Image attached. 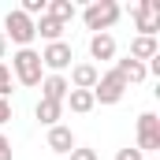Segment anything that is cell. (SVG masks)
Segmentation results:
<instances>
[{
    "label": "cell",
    "mask_w": 160,
    "mask_h": 160,
    "mask_svg": "<svg viewBox=\"0 0 160 160\" xmlns=\"http://www.w3.org/2000/svg\"><path fill=\"white\" fill-rule=\"evenodd\" d=\"M89 56L93 60H112L116 56V38L112 34H93L89 38Z\"/></svg>",
    "instance_id": "11"
},
{
    "label": "cell",
    "mask_w": 160,
    "mask_h": 160,
    "mask_svg": "<svg viewBox=\"0 0 160 160\" xmlns=\"http://www.w3.org/2000/svg\"><path fill=\"white\" fill-rule=\"evenodd\" d=\"M34 34H41V38H45L48 45H52V41H60L63 26H60L56 19H48V15H41V22H34Z\"/></svg>",
    "instance_id": "17"
},
{
    "label": "cell",
    "mask_w": 160,
    "mask_h": 160,
    "mask_svg": "<svg viewBox=\"0 0 160 160\" xmlns=\"http://www.w3.org/2000/svg\"><path fill=\"white\" fill-rule=\"evenodd\" d=\"M160 48H157V38H134L130 41V60H138V63H145V60H153Z\"/></svg>",
    "instance_id": "13"
},
{
    "label": "cell",
    "mask_w": 160,
    "mask_h": 160,
    "mask_svg": "<svg viewBox=\"0 0 160 160\" xmlns=\"http://www.w3.org/2000/svg\"><path fill=\"white\" fill-rule=\"evenodd\" d=\"M71 160H97V149H86V145H75L71 153H67Z\"/></svg>",
    "instance_id": "19"
},
{
    "label": "cell",
    "mask_w": 160,
    "mask_h": 160,
    "mask_svg": "<svg viewBox=\"0 0 160 160\" xmlns=\"http://www.w3.org/2000/svg\"><path fill=\"white\" fill-rule=\"evenodd\" d=\"M97 78H101V75H97V67H93V63H75V67H71V82H67V86H71V89H93Z\"/></svg>",
    "instance_id": "10"
},
{
    "label": "cell",
    "mask_w": 160,
    "mask_h": 160,
    "mask_svg": "<svg viewBox=\"0 0 160 160\" xmlns=\"http://www.w3.org/2000/svg\"><path fill=\"white\" fill-rule=\"evenodd\" d=\"M149 149H160V119L153 112L138 116V153H149Z\"/></svg>",
    "instance_id": "7"
},
{
    "label": "cell",
    "mask_w": 160,
    "mask_h": 160,
    "mask_svg": "<svg viewBox=\"0 0 160 160\" xmlns=\"http://www.w3.org/2000/svg\"><path fill=\"white\" fill-rule=\"evenodd\" d=\"M123 93H127V82L119 78V71L101 75V78H97V86H93V101H101V104H119Z\"/></svg>",
    "instance_id": "4"
},
{
    "label": "cell",
    "mask_w": 160,
    "mask_h": 160,
    "mask_svg": "<svg viewBox=\"0 0 160 160\" xmlns=\"http://www.w3.org/2000/svg\"><path fill=\"white\" fill-rule=\"evenodd\" d=\"M71 60H75V56H71V45H67V41H52V45L41 52V67H48L52 75L67 71V67H71Z\"/></svg>",
    "instance_id": "6"
},
{
    "label": "cell",
    "mask_w": 160,
    "mask_h": 160,
    "mask_svg": "<svg viewBox=\"0 0 160 160\" xmlns=\"http://www.w3.org/2000/svg\"><path fill=\"white\" fill-rule=\"evenodd\" d=\"M11 71H15V78L22 82V86H41V52L34 48H19L15 56H11Z\"/></svg>",
    "instance_id": "2"
},
{
    "label": "cell",
    "mask_w": 160,
    "mask_h": 160,
    "mask_svg": "<svg viewBox=\"0 0 160 160\" xmlns=\"http://www.w3.org/2000/svg\"><path fill=\"white\" fill-rule=\"evenodd\" d=\"M11 119V104H8V101H4V97H0V127H4V123Z\"/></svg>",
    "instance_id": "21"
},
{
    "label": "cell",
    "mask_w": 160,
    "mask_h": 160,
    "mask_svg": "<svg viewBox=\"0 0 160 160\" xmlns=\"http://www.w3.org/2000/svg\"><path fill=\"white\" fill-rule=\"evenodd\" d=\"M116 160H142V153H138V149H119Z\"/></svg>",
    "instance_id": "20"
},
{
    "label": "cell",
    "mask_w": 160,
    "mask_h": 160,
    "mask_svg": "<svg viewBox=\"0 0 160 160\" xmlns=\"http://www.w3.org/2000/svg\"><path fill=\"white\" fill-rule=\"evenodd\" d=\"M116 19H119V4H116V0H93V4L82 11L86 30H97V34L112 30V26H116Z\"/></svg>",
    "instance_id": "1"
},
{
    "label": "cell",
    "mask_w": 160,
    "mask_h": 160,
    "mask_svg": "<svg viewBox=\"0 0 160 160\" xmlns=\"http://www.w3.org/2000/svg\"><path fill=\"white\" fill-rule=\"evenodd\" d=\"M0 160H11V142L0 134Z\"/></svg>",
    "instance_id": "22"
},
{
    "label": "cell",
    "mask_w": 160,
    "mask_h": 160,
    "mask_svg": "<svg viewBox=\"0 0 160 160\" xmlns=\"http://www.w3.org/2000/svg\"><path fill=\"white\" fill-rule=\"evenodd\" d=\"M67 93H71V86H67L63 75H45V78H41V101H56V104H63Z\"/></svg>",
    "instance_id": "8"
},
{
    "label": "cell",
    "mask_w": 160,
    "mask_h": 160,
    "mask_svg": "<svg viewBox=\"0 0 160 160\" xmlns=\"http://www.w3.org/2000/svg\"><path fill=\"white\" fill-rule=\"evenodd\" d=\"M116 71H119V78L127 82V86H130V82H145V75H149V71H145V63H138V60H130V56L116 63Z\"/></svg>",
    "instance_id": "12"
},
{
    "label": "cell",
    "mask_w": 160,
    "mask_h": 160,
    "mask_svg": "<svg viewBox=\"0 0 160 160\" xmlns=\"http://www.w3.org/2000/svg\"><path fill=\"white\" fill-rule=\"evenodd\" d=\"M45 15H48V19H56V22L63 26V22H71V19H75V4H71V0H52V4L45 8Z\"/></svg>",
    "instance_id": "16"
},
{
    "label": "cell",
    "mask_w": 160,
    "mask_h": 160,
    "mask_svg": "<svg viewBox=\"0 0 160 160\" xmlns=\"http://www.w3.org/2000/svg\"><path fill=\"white\" fill-rule=\"evenodd\" d=\"M4 30H8V38L15 41V45H22V48H30V41L38 38V34H34V19H26L22 11H8Z\"/></svg>",
    "instance_id": "5"
},
{
    "label": "cell",
    "mask_w": 160,
    "mask_h": 160,
    "mask_svg": "<svg viewBox=\"0 0 160 160\" xmlns=\"http://www.w3.org/2000/svg\"><path fill=\"white\" fill-rule=\"evenodd\" d=\"M34 116H38L45 127H56V123H60V116H63V104H56V101H38Z\"/></svg>",
    "instance_id": "14"
},
{
    "label": "cell",
    "mask_w": 160,
    "mask_h": 160,
    "mask_svg": "<svg viewBox=\"0 0 160 160\" xmlns=\"http://www.w3.org/2000/svg\"><path fill=\"white\" fill-rule=\"evenodd\" d=\"M8 93H11V71H8V63H0V97L8 101Z\"/></svg>",
    "instance_id": "18"
},
{
    "label": "cell",
    "mask_w": 160,
    "mask_h": 160,
    "mask_svg": "<svg viewBox=\"0 0 160 160\" xmlns=\"http://www.w3.org/2000/svg\"><path fill=\"white\" fill-rule=\"evenodd\" d=\"M67 104H71V112H78V116H86L97 101H93V89H71L67 93Z\"/></svg>",
    "instance_id": "15"
},
{
    "label": "cell",
    "mask_w": 160,
    "mask_h": 160,
    "mask_svg": "<svg viewBox=\"0 0 160 160\" xmlns=\"http://www.w3.org/2000/svg\"><path fill=\"white\" fill-rule=\"evenodd\" d=\"M130 19H134L138 30H142L138 38H153V34L160 30V4H157V0H142V4H134V8H130Z\"/></svg>",
    "instance_id": "3"
},
{
    "label": "cell",
    "mask_w": 160,
    "mask_h": 160,
    "mask_svg": "<svg viewBox=\"0 0 160 160\" xmlns=\"http://www.w3.org/2000/svg\"><path fill=\"white\" fill-rule=\"evenodd\" d=\"M4 48H8V38L0 34V63H4Z\"/></svg>",
    "instance_id": "23"
},
{
    "label": "cell",
    "mask_w": 160,
    "mask_h": 160,
    "mask_svg": "<svg viewBox=\"0 0 160 160\" xmlns=\"http://www.w3.org/2000/svg\"><path fill=\"white\" fill-rule=\"evenodd\" d=\"M48 149L67 157V153L75 149V134H71V127H60V123H56V127H48Z\"/></svg>",
    "instance_id": "9"
}]
</instances>
